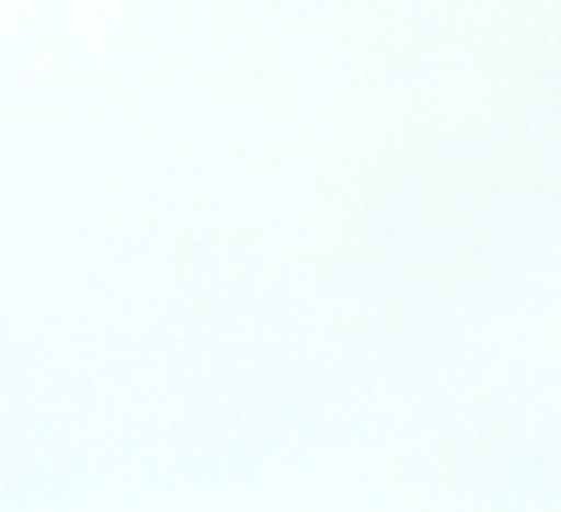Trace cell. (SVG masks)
Wrapping results in <instances>:
<instances>
[]
</instances>
